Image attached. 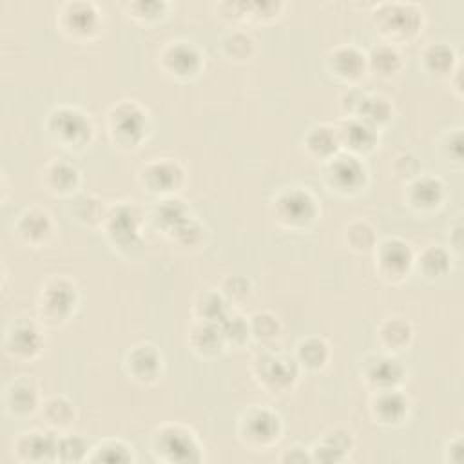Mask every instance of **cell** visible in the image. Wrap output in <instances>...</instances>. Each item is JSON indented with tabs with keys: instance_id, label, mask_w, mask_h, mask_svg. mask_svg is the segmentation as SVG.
Returning a JSON list of instances; mask_svg holds the SVG:
<instances>
[{
	"instance_id": "1",
	"label": "cell",
	"mask_w": 464,
	"mask_h": 464,
	"mask_svg": "<svg viewBox=\"0 0 464 464\" xmlns=\"http://www.w3.org/2000/svg\"><path fill=\"white\" fill-rule=\"evenodd\" d=\"M368 18L381 42L395 47L413 44L426 27L424 7L410 0L377 2L372 5Z\"/></svg>"
},
{
	"instance_id": "2",
	"label": "cell",
	"mask_w": 464,
	"mask_h": 464,
	"mask_svg": "<svg viewBox=\"0 0 464 464\" xmlns=\"http://www.w3.org/2000/svg\"><path fill=\"white\" fill-rule=\"evenodd\" d=\"M147 212L136 199L109 203L100 232L105 243L123 259L136 257L145 246Z\"/></svg>"
},
{
	"instance_id": "3",
	"label": "cell",
	"mask_w": 464,
	"mask_h": 464,
	"mask_svg": "<svg viewBox=\"0 0 464 464\" xmlns=\"http://www.w3.org/2000/svg\"><path fill=\"white\" fill-rule=\"evenodd\" d=\"M154 130L150 109L136 98H121L105 112V132L109 143L120 152L140 150Z\"/></svg>"
},
{
	"instance_id": "4",
	"label": "cell",
	"mask_w": 464,
	"mask_h": 464,
	"mask_svg": "<svg viewBox=\"0 0 464 464\" xmlns=\"http://www.w3.org/2000/svg\"><path fill=\"white\" fill-rule=\"evenodd\" d=\"M44 134L53 147L69 154H82L96 140V121L83 107L60 103L45 114Z\"/></svg>"
},
{
	"instance_id": "5",
	"label": "cell",
	"mask_w": 464,
	"mask_h": 464,
	"mask_svg": "<svg viewBox=\"0 0 464 464\" xmlns=\"http://www.w3.org/2000/svg\"><path fill=\"white\" fill-rule=\"evenodd\" d=\"M268 214L274 225L285 232H306L321 218V201L310 187L292 183L272 194Z\"/></svg>"
},
{
	"instance_id": "6",
	"label": "cell",
	"mask_w": 464,
	"mask_h": 464,
	"mask_svg": "<svg viewBox=\"0 0 464 464\" xmlns=\"http://www.w3.org/2000/svg\"><path fill=\"white\" fill-rule=\"evenodd\" d=\"M149 451L156 462L163 464H199L205 462V446L198 431L178 420H167L152 428Z\"/></svg>"
},
{
	"instance_id": "7",
	"label": "cell",
	"mask_w": 464,
	"mask_h": 464,
	"mask_svg": "<svg viewBox=\"0 0 464 464\" xmlns=\"http://www.w3.org/2000/svg\"><path fill=\"white\" fill-rule=\"evenodd\" d=\"M250 377L256 386L270 397L292 393L301 379V368L295 357L276 348H259L250 359Z\"/></svg>"
},
{
	"instance_id": "8",
	"label": "cell",
	"mask_w": 464,
	"mask_h": 464,
	"mask_svg": "<svg viewBox=\"0 0 464 464\" xmlns=\"http://www.w3.org/2000/svg\"><path fill=\"white\" fill-rule=\"evenodd\" d=\"M285 435L283 415L268 404H248L236 417V439L252 453H268Z\"/></svg>"
},
{
	"instance_id": "9",
	"label": "cell",
	"mask_w": 464,
	"mask_h": 464,
	"mask_svg": "<svg viewBox=\"0 0 464 464\" xmlns=\"http://www.w3.org/2000/svg\"><path fill=\"white\" fill-rule=\"evenodd\" d=\"M80 304L78 283L67 274L47 276L36 294V317L47 330L65 326Z\"/></svg>"
},
{
	"instance_id": "10",
	"label": "cell",
	"mask_w": 464,
	"mask_h": 464,
	"mask_svg": "<svg viewBox=\"0 0 464 464\" xmlns=\"http://www.w3.org/2000/svg\"><path fill=\"white\" fill-rule=\"evenodd\" d=\"M323 187L343 199L361 196L370 185V169L364 158L339 150L319 165Z\"/></svg>"
},
{
	"instance_id": "11",
	"label": "cell",
	"mask_w": 464,
	"mask_h": 464,
	"mask_svg": "<svg viewBox=\"0 0 464 464\" xmlns=\"http://www.w3.org/2000/svg\"><path fill=\"white\" fill-rule=\"evenodd\" d=\"M58 33L76 44L98 40L105 31V13L91 0H69L58 5L54 14Z\"/></svg>"
},
{
	"instance_id": "12",
	"label": "cell",
	"mask_w": 464,
	"mask_h": 464,
	"mask_svg": "<svg viewBox=\"0 0 464 464\" xmlns=\"http://www.w3.org/2000/svg\"><path fill=\"white\" fill-rule=\"evenodd\" d=\"M156 65L169 80L187 83L201 76L207 60L203 49L194 40L170 38L160 47Z\"/></svg>"
},
{
	"instance_id": "13",
	"label": "cell",
	"mask_w": 464,
	"mask_h": 464,
	"mask_svg": "<svg viewBox=\"0 0 464 464\" xmlns=\"http://www.w3.org/2000/svg\"><path fill=\"white\" fill-rule=\"evenodd\" d=\"M40 319L29 314L11 317L4 328V352L9 359L27 364L42 357L47 335Z\"/></svg>"
},
{
	"instance_id": "14",
	"label": "cell",
	"mask_w": 464,
	"mask_h": 464,
	"mask_svg": "<svg viewBox=\"0 0 464 464\" xmlns=\"http://www.w3.org/2000/svg\"><path fill=\"white\" fill-rule=\"evenodd\" d=\"M136 181L154 199L179 196L187 185V169L174 156H154L138 167Z\"/></svg>"
},
{
	"instance_id": "15",
	"label": "cell",
	"mask_w": 464,
	"mask_h": 464,
	"mask_svg": "<svg viewBox=\"0 0 464 464\" xmlns=\"http://www.w3.org/2000/svg\"><path fill=\"white\" fill-rule=\"evenodd\" d=\"M372 257L377 277L386 285L399 286L413 274L415 250L401 236L379 237L375 248L372 250Z\"/></svg>"
},
{
	"instance_id": "16",
	"label": "cell",
	"mask_w": 464,
	"mask_h": 464,
	"mask_svg": "<svg viewBox=\"0 0 464 464\" xmlns=\"http://www.w3.org/2000/svg\"><path fill=\"white\" fill-rule=\"evenodd\" d=\"M121 372L136 386H156L165 375V357L161 348L147 339L132 343L123 352Z\"/></svg>"
},
{
	"instance_id": "17",
	"label": "cell",
	"mask_w": 464,
	"mask_h": 464,
	"mask_svg": "<svg viewBox=\"0 0 464 464\" xmlns=\"http://www.w3.org/2000/svg\"><path fill=\"white\" fill-rule=\"evenodd\" d=\"M359 379L368 392L404 388L408 382V368L399 359V355L373 350L366 352L359 361Z\"/></svg>"
},
{
	"instance_id": "18",
	"label": "cell",
	"mask_w": 464,
	"mask_h": 464,
	"mask_svg": "<svg viewBox=\"0 0 464 464\" xmlns=\"http://www.w3.org/2000/svg\"><path fill=\"white\" fill-rule=\"evenodd\" d=\"M11 232L20 245L40 250L54 241V237L58 236V223L47 207L33 203L24 207L14 216Z\"/></svg>"
},
{
	"instance_id": "19",
	"label": "cell",
	"mask_w": 464,
	"mask_h": 464,
	"mask_svg": "<svg viewBox=\"0 0 464 464\" xmlns=\"http://www.w3.org/2000/svg\"><path fill=\"white\" fill-rule=\"evenodd\" d=\"M402 185V203L419 218L439 214L448 201V187L444 179L433 172H420Z\"/></svg>"
},
{
	"instance_id": "20",
	"label": "cell",
	"mask_w": 464,
	"mask_h": 464,
	"mask_svg": "<svg viewBox=\"0 0 464 464\" xmlns=\"http://www.w3.org/2000/svg\"><path fill=\"white\" fill-rule=\"evenodd\" d=\"M323 65L334 82L344 87L361 85L362 78L368 74L366 49L357 44L332 45L323 56Z\"/></svg>"
},
{
	"instance_id": "21",
	"label": "cell",
	"mask_w": 464,
	"mask_h": 464,
	"mask_svg": "<svg viewBox=\"0 0 464 464\" xmlns=\"http://www.w3.org/2000/svg\"><path fill=\"white\" fill-rule=\"evenodd\" d=\"M38 187L51 198L71 199L82 192L83 176L80 167L63 156L49 158L36 174Z\"/></svg>"
},
{
	"instance_id": "22",
	"label": "cell",
	"mask_w": 464,
	"mask_h": 464,
	"mask_svg": "<svg viewBox=\"0 0 464 464\" xmlns=\"http://www.w3.org/2000/svg\"><path fill=\"white\" fill-rule=\"evenodd\" d=\"M368 415L373 426L395 430L404 426L411 415V399L404 388L370 392Z\"/></svg>"
},
{
	"instance_id": "23",
	"label": "cell",
	"mask_w": 464,
	"mask_h": 464,
	"mask_svg": "<svg viewBox=\"0 0 464 464\" xmlns=\"http://www.w3.org/2000/svg\"><path fill=\"white\" fill-rule=\"evenodd\" d=\"M44 395L31 375H16L2 390V410L14 420H27L38 415Z\"/></svg>"
},
{
	"instance_id": "24",
	"label": "cell",
	"mask_w": 464,
	"mask_h": 464,
	"mask_svg": "<svg viewBox=\"0 0 464 464\" xmlns=\"http://www.w3.org/2000/svg\"><path fill=\"white\" fill-rule=\"evenodd\" d=\"M58 433L44 428H27L18 431L11 440V455L22 464L56 462Z\"/></svg>"
},
{
	"instance_id": "25",
	"label": "cell",
	"mask_w": 464,
	"mask_h": 464,
	"mask_svg": "<svg viewBox=\"0 0 464 464\" xmlns=\"http://www.w3.org/2000/svg\"><path fill=\"white\" fill-rule=\"evenodd\" d=\"M334 127L343 152L366 158L379 149L381 132L355 116H341Z\"/></svg>"
},
{
	"instance_id": "26",
	"label": "cell",
	"mask_w": 464,
	"mask_h": 464,
	"mask_svg": "<svg viewBox=\"0 0 464 464\" xmlns=\"http://www.w3.org/2000/svg\"><path fill=\"white\" fill-rule=\"evenodd\" d=\"M355 450V433L346 426L326 430L314 444H310L312 462L343 464L350 460Z\"/></svg>"
},
{
	"instance_id": "27",
	"label": "cell",
	"mask_w": 464,
	"mask_h": 464,
	"mask_svg": "<svg viewBox=\"0 0 464 464\" xmlns=\"http://www.w3.org/2000/svg\"><path fill=\"white\" fill-rule=\"evenodd\" d=\"M419 67L433 82H446L457 63L462 60L459 51L444 42V40H431L426 42L419 49Z\"/></svg>"
},
{
	"instance_id": "28",
	"label": "cell",
	"mask_w": 464,
	"mask_h": 464,
	"mask_svg": "<svg viewBox=\"0 0 464 464\" xmlns=\"http://www.w3.org/2000/svg\"><path fill=\"white\" fill-rule=\"evenodd\" d=\"M375 341L379 350L401 355L408 352L415 341V326L402 314H390L375 326Z\"/></svg>"
},
{
	"instance_id": "29",
	"label": "cell",
	"mask_w": 464,
	"mask_h": 464,
	"mask_svg": "<svg viewBox=\"0 0 464 464\" xmlns=\"http://www.w3.org/2000/svg\"><path fill=\"white\" fill-rule=\"evenodd\" d=\"M185 343L188 350L203 361H214L227 352L225 337L219 323L192 319L187 326Z\"/></svg>"
},
{
	"instance_id": "30",
	"label": "cell",
	"mask_w": 464,
	"mask_h": 464,
	"mask_svg": "<svg viewBox=\"0 0 464 464\" xmlns=\"http://www.w3.org/2000/svg\"><path fill=\"white\" fill-rule=\"evenodd\" d=\"M299 145L303 154L319 165L328 161L332 156H335L341 150L335 127L334 123H326V121L310 125L303 132Z\"/></svg>"
},
{
	"instance_id": "31",
	"label": "cell",
	"mask_w": 464,
	"mask_h": 464,
	"mask_svg": "<svg viewBox=\"0 0 464 464\" xmlns=\"http://www.w3.org/2000/svg\"><path fill=\"white\" fill-rule=\"evenodd\" d=\"M453 254L448 250L446 245H424L419 252H415L413 272H417L424 281L435 283L446 277L453 270Z\"/></svg>"
},
{
	"instance_id": "32",
	"label": "cell",
	"mask_w": 464,
	"mask_h": 464,
	"mask_svg": "<svg viewBox=\"0 0 464 464\" xmlns=\"http://www.w3.org/2000/svg\"><path fill=\"white\" fill-rule=\"evenodd\" d=\"M404 56L401 53V47H395L386 42H377L366 51V67L368 74L379 80H393L401 76L404 71Z\"/></svg>"
},
{
	"instance_id": "33",
	"label": "cell",
	"mask_w": 464,
	"mask_h": 464,
	"mask_svg": "<svg viewBox=\"0 0 464 464\" xmlns=\"http://www.w3.org/2000/svg\"><path fill=\"white\" fill-rule=\"evenodd\" d=\"M109 203L100 198L94 192H78L74 198L69 199L67 212L71 221H74L78 227L87 230H100L105 214H107Z\"/></svg>"
},
{
	"instance_id": "34",
	"label": "cell",
	"mask_w": 464,
	"mask_h": 464,
	"mask_svg": "<svg viewBox=\"0 0 464 464\" xmlns=\"http://www.w3.org/2000/svg\"><path fill=\"white\" fill-rule=\"evenodd\" d=\"M210 230L203 219H199L194 212L172 227L163 237L181 252H199L208 243Z\"/></svg>"
},
{
	"instance_id": "35",
	"label": "cell",
	"mask_w": 464,
	"mask_h": 464,
	"mask_svg": "<svg viewBox=\"0 0 464 464\" xmlns=\"http://www.w3.org/2000/svg\"><path fill=\"white\" fill-rule=\"evenodd\" d=\"M38 415L47 430L54 433H63L72 430L78 419V408L72 402V399H69L63 393H56L44 399Z\"/></svg>"
},
{
	"instance_id": "36",
	"label": "cell",
	"mask_w": 464,
	"mask_h": 464,
	"mask_svg": "<svg viewBox=\"0 0 464 464\" xmlns=\"http://www.w3.org/2000/svg\"><path fill=\"white\" fill-rule=\"evenodd\" d=\"M292 355L295 357L301 372L319 373L328 366L332 348L323 335H304L295 343Z\"/></svg>"
},
{
	"instance_id": "37",
	"label": "cell",
	"mask_w": 464,
	"mask_h": 464,
	"mask_svg": "<svg viewBox=\"0 0 464 464\" xmlns=\"http://www.w3.org/2000/svg\"><path fill=\"white\" fill-rule=\"evenodd\" d=\"M393 114H395V107L392 100L382 92H375L368 89H364V94L353 112L355 118L362 120L364 123H368L379 132H382L392 123Z\"/></svg>"
},
{
	"instance_id": "38",
	"label": "cell",
	"mask_w": 464,
	"mask_h": 464,
	"mask_svg": "<svg viewBox=\"0 0 464 464\" xmlns=\"http://www.w3.org/2000/svg\"><path fill=\"white\" fill-rule=\"evenodd\" d=\"M190 214L192 210L188 203L181 199V196H169L154 199L152 207L147 212V219L158 232H161V236H165L172 227H176Z\"/></svg>"
},
{
	"instance_id": "39",
	"label": "cell",
	"mask_w": 464,
	"mask_h": 464,
	"mask_svg": "<svg viewBox=\"0 0 464 464\" xmlns=\"http://www.w3.org/2000/svg\"><path fill=\"white\" fill-rule=\"evenodd\" d=\"M218 51L225 62L234 65H243L256 56L257 42L248 31L241 27H232L219 38Z\"/></svg>"
},
{
	"instance_id": "40",
	"label": "cell",
	"mask_w": 464,
	"mask_h": 464,
	"mask_svg": "<svg viewBox=\"0 0 464 464\" xmlns=\"http://www.w3.org/2000/svg\"><path fill=\"white\" fill-rule=\"evenodd\" d=\"M234 308L227 303L218 286H207L194 294L190 304L192 319L221 323Z\"/></svg>"
},
{
	"instance_id": "41",
	"label": "cell",
	"mask_w": 464,
	"mask_h": 464,
	"mask_svg": "<svg viewBox=\"0 0 464 464\" xmlns=\"http://www.w3.org/2000/svg\"><path fill=\"white\" fill-rule=\"evenodd\" d=\"M252 343L259 348H276L283 339V321L272 310H256L248 315Z\"/></svg>"
},
{
	"instance_id": "42",
	"label": "cell",
	"mask_w": 464,
	"mask_h": 464,
	"mask_svg": "<svg viewBox=\"0 0 464 464\" xmlns=\"http://www.w3.org/2000/svg\"><path fill=\"white\" fill-rule=\"evenodd\" d=\"M138 460L136 450L130 442L120 437H105L92 444L87 462L105 464H134Z\"/></svg>"
},
{
	"instance_id": "43",
	"label": "cell",
	"mask_w": 464,
	"mask_h": 464,
	"mask_svg": "<svg viewBox=\"0 0 464 464\" xmlns=\"http://www.w3.org/2000/svg\"><path fill=\"white\" fill-rule=\"evenodd\" d=\"M377 241V228L366 218H352L343 227V243L355 254H372Z\"/></svg>"
},
{
	"instance_id": "44",
	"label": "cell",
	"mask_w": 464,
	"mask_h": 464,
	"mask_svg": "<svg viewBox=\"0 0 464 464\" xmlns=\"http://www.w3.org/2000/svg\"><path fill=\"white\" fill-rule=\"evenodd\" d=\"M462 125H451L444 129L435 140V150L439 158L451 169L460 172L464 167V152H462Z\"/></svg>"
},
{
	"instance_id": "45",
	"label": "cell",
	"mask_w": 464,
	"mask_h": 464,
	"mask_svg": "<svg viewBox=\"0 0 464 464\" xmlns=\"http://www.w3.org/2000/svg\"><path fill=\"white\" fill-rule=\"evenodd\" d=\"M91 448H92V444L82 433H74L71 430L63 431V433H58L56 462H63V464L87 462Z\"/></svg>"
},
{
	"instance_id": "46",
	"label": "cell",
	"mask_w": 464,
	"mask_h": 464,
	"mask_svg": "<svg viewBox=\"0 0 464 464\" xmlns=\"http://www.w3.org/2000/svg\"><path fill=\"white\" fill-rule=\"evenodd\" d=\"M123 11L140 25H154L169 16L170 4L165 0H134L123 4Z\"/></svg>"
},
{
	"instance_id": "47",
	"label": "cell",
	"mask_w": 464,
	"mask_h": 464,
	"mask_svg": "<svg viewBox=\"0 0 464 464\" xmlns=\"http://www.w3.org/2000/svg\"><path fill=\"white\" fill-rule=\"evenodd\" d=\"M221 332L225 337L227 350H243L246 344L252 343L250 337V324H248V315L232 310L221 323Z\"/></svg>"
},
{
	"instance_id": "48",
	"label": "cell",
	"mask_w": 464,
	"mask_h": 464,
	"mask_svg": "<svg viewBox=\"0 0 464 464\" xmlns=\"http://www.w3.org/2000/svg\"><path fill=\"white\" fill-rule=\"evenodd\" d=\"M218 290L223 294L227 303L236 310L250 301V297L254 295V283L248 276L228 274L219 281Z\"/></svg>"
},
{
	"instance_id": "49",
	"label": "cell",
	"mask_w": 464,
	"mask_h": 464,
	"mask_svg": "<svg viewBox=\"0 0 464 464\" xmlns=\"http://www.w3.org/2000/svg\"><path fill=\"white\" fill-rule=\"evenodd\" d=\"M216 16L234 27H239L246 22H252V2L246 0H223L214 2Z\"/></svg>"
},
{
	"instance_id": "50",
	"label": "cell",
	"mask_w": 464,
	"mask_h": 464,
	"mask_svg": "<svg viewBox=\"0 0 464 464\" xmlns=\"http://www.w3.org/2000/svg\"><path fill=\"white\" fill-rule=\"evenodd\" d=\"M388 169H390V176L393 179H397L401 183H406V181H410L411 178H415L417 174L422 172V163H420V160L415 152L401 150L392 158Z\"/></svg>"
},
{
	"instance_id": "51",
	"label": "cell",
	"mask_w": 464,
	"mask_h": 464,
	"mask_svg": "<svg viewBox=\"0 0 464 464\" xmlns=\"http://www.w3.org/2000/svg\"><path fill=\"white\" fill-rule=\"evenodd\" d=\"M285 11V2L281 0H263L252 2V22L270 24L276 22Z\"/></svg>"
},
{
	"instance_id": "52",
	"label": "cell",
	"mask_w": 464,
	"mask_h": 464,
	"mask_svg": "<svg viewBox=\"0 0 464 464\" xmlns=\"http://www.w3.org/2000/svg\"><path fill=\"white\" fill-rule=\"evenodd\" d=\"M277 460L281 464H310V446L304 442H290L277 453Z\"/></svg>"
},
{
	"instance_id": "53",
	"label": "cell",
	"mask_w": 464,
	"mask_h": 464,
	"mask_svg": "<svg viewBox=\"0 0 464 464\" xmlns=\"http://www.w3.org/2000/svg\"><path fill=\"white\" fill-rule=\"evenodd\" d=\"M462 216H455V219L448 225L446 239H448V250L453 254L455 259H460L462 246H464V227H462Z\"/></svg>"
},
{
	"instance_id": "54",
	"label": "cell",
	"mask_w": 464,
	"mask_h": 464,
	"mask_svg": "<svg viewBox=\"0 0 464 464\" xmlns=\"http://www.w3.org/2000/svg\"><path fill=\"white\" fill-rule=\"evenodd\" d=\"M462 459H464V437L462 433H455L442 446V460L446 464H460Z\"/></svg>"
},
{
	"instance_id": "55",
	"label": "cell",
	"mask_w": 464,
	"mask_h": 464,
	"mask_svg": "<svg viewBox=\"0 0 464 464\" xmlns=\"http://www.w3.org/2000/svg\"><path fill=\"white\" fill-rule=\"evenodd\" d=\"M462 72H464V65H462V60L457 63V67L451 71V74L448 76V80L444 82L450 89V92L457 98V100H462L464 96V82H462Z\"/></svg>"
},
{
	"instance_id": "56",
	"label": "cell",
	"mask_w": 464,
	"mask_h": 464,
	"mask_svg": "<svg viewBox=\"0 0 464 464\" xmlns=\"http://www.w3.org/2000/svg\"><path fill=\"white\" fill-rule=\"evenodd\" d=\"M9 178H7V172L2 170V176H0V188H2V194H0V199H2V205H7L9 201Z\"/></svg>"
}]
</instances>
